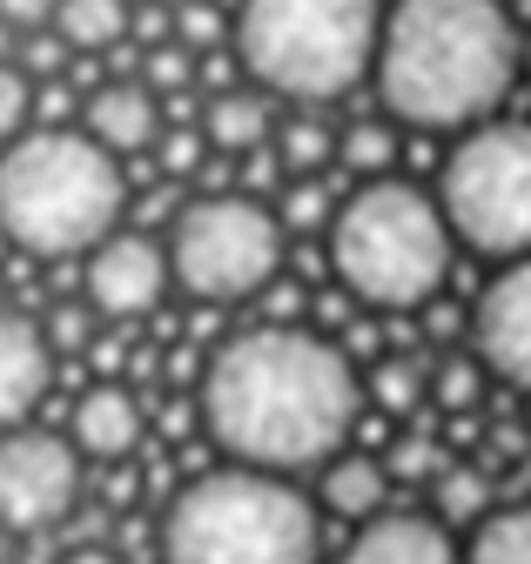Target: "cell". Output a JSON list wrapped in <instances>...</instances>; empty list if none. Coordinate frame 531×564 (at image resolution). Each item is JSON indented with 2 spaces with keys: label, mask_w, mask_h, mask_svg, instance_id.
Here are the masks:
<instances>
[{
  "label": "cell",
  "mask_w": 531,
  "mask_h": 564,
  "mask_svg": "<svg viewBox=\"0 0 531 564\" xmlns=\"http://www.w3.org/2000/svg\"><path fill=\"white\" fill-rule=\"evenodd\" d=\"M195 410H203L229 464L296 477L350 451L364 377L344 357V343H329L323 329L256 323V329H236L209 357Z\"/></svg>",
  "instance_id": "6da1fadb"
},
{
  "label": "cell",
  "mask_w": 531,
  "mask_h": 564,
  "mask_svg": "<svg viewBox=\"0 0 531 564\" xmlns=\"http://www.w3.org/2000/svg\"><path fill=\"white\" fill-rule=\"evenodd\" d=\"M524 75V34L505 0H397L377 34L370 88L397 128L472 134L498 121Z\"/></svg>",
  "instance_id": "7a4b0ae2"
},
{
  "label": "cell",
  "mask_w": 531,
  "mask_h": 564,
  "mask_svg": "<svg viewBox=\"0 0 531 564\" xmlns=\"http://www.w3.org/2000/svg\"><path fill=\"white\" fill-rule=\"evenodd\" d=\"M377 0H242L229 21V47L249 88L296 108L357 95L377 67Z\"/></svg>",
  "instance_id": "3957f363"
},
{
  "label": "cell",
  "mask_w": 531,
  "mask_h": 564,
  "mask_svg": "<svg viewBox=\"0 0 531 564\" xmlns=\"http://www.w3.org/2000/svg\"><path fill=\"white\" fill-rule=\"evenodd\" d=\"M323 511L296 477L270 470H203L162 511V564H316Z\"/></svg>",
  "instance_id": "277c9868"
},
{
  "label": "cell",
  "mask_w": 531,
  "mask_h": 564,
  "mask_svg": "<svg viewBox=\"0 0 531 564\" xmlns=\"http://www.w3.org/2000/svg\"><path fill=\"white\" fill-rule=\"evenodd\" d=\"M121 202V162L75 128H34L0 155V236L28 256H95Z\"/></svg>",
  "instance_id": "5b68a950"
},
{
  "label": "cell",
  "mask_w": 531,
  "mask_h": 564,
  "mask_svg": "<svg viewBox=\"0 0 531 564\" xmlns=\"http://www.w3.org/2000/svg\"><path fill=\"white\" fill-rule=\"evenodd\" d=\"M457 236L418 182H357L329 216V269L364 310H424L451 282Z\"/></svg>",
  "instance_id": "8992f818"
},
{
  "label": "cell",
  "mask_w": 531,
  "mask_h": 564,
  "mask_svg": "<svg viewBox=\"0 0 531 564\" xmlns=\"http://www.w3.org/2000/svg\"><path fill=\"white\" fill-rule=\"evenodd\" d=\"M431 195L457 249L491 262H524L531 256V121L498 115L472 134H457Z\"/></svg>",
  "instance_id": "52a82bcc"
},
{
  "label": "cell",
  "mask_w": 531,
  "mask_h": 564,
  "mask_svg": "<svg viewBox=\"0 0 531 564\" xmlns=\"http://www.w3.org/2000/svg\"><path fill=\"white\" fill-rule=\"evenodd\" d=\"M283 216L256 195H195L169 229V275L195 303H249L283 275Z\"/></svg>",
  "instance_id": "ba28073f"
},
{
  "label": "cell",
  "mask_w": 531,
  "mask_h": 564,
  "mask_svg": "<svg viewBox=\"0 0 531 564\" xmlns=\"http://www.w3.org/2000/svg\"><path fill=\"white\" fill-rule=\"evenodd\" d=\"M82 498V451L54 431L0 437V531H47Z\"/></svg>",
  "instance_id": "9c48e42d"
},
{
  "label": "cell",
  "mask_w": 531,
  "mask_h": 564,
  "mask_svg": "<svg viewBox=\"0 0 531 564\" xmlns=\"http://www.w3.org/2000/svg\"><path fill=\"white\" fill-rule=\"evenodd\" d=\"M169 242H155V236H142V229H115L95 256H88V269H82V290H88V310L95 316H108V323H136V316H149L162 296H169Z\"/></svg>",
  "instance_id": "30bf717a"
},
{
  "label": "cell",
  "mask_w": 531,
  "mask_h": 564,
  "mask_svg": "<svg viewBox=\"0 0 531 564\" xmlns=\"http://www.w3.org/2000/svg\"><path fill=\"white\" fill-rule=\"evenodd\" d=\"M472 357L485 364V377L531 397V256L505 262L472 303Z\"/></svg>",
  "instance_id": "8fae6325"
},
{
  "label": "cell",
  "mask_w": 531,
  "mask_h": 564,
  "mask_svg": "<svg viewBox=\"0 0 531 564\" xmlns=\"http://www.w3.org/2000/svg\"><path fill=\"white\" fill-rule=\"evenodd\" d=\"M337 564H464V544L437 511H383L350 531Z\"/></svg>",
  "instance_id": "7c38bea8"
},
{
  "label": "cell",
  "mask_w": 531,
  "mask_h": 564,
  "mask_svg": "<svg viewBox=\"0 0 531 564\" xmlns=\"http://www.w3.org/2000/svg\"><path fill=\"white\" fill-rule=\"evenodd\" d=\"M47 377H54L47 336H41L21 310L0 303V437H8L14 423L47 397Z\"/></svg>",
  "instance_id": "4fadbf2b"
},
{
  "label": "cell",
  "mask_w": 531,
  "mask_h": 564,
  "mask_svg": "<svg viewBox=\"0 0 531 564\" xmlns=\"http://www.w3.org/2000/svg\"><path fill=\"white\" fill-rule=\"evenodd\" d=\"M142 431H149V423H142V403H136V390H121V383H95V390H82V403H75L68 444H75L82 457L121 464V457H136Z\"/></svg>",
  "instance_id": "5bb4252c"
},
{
  "label": "cell",
  "mask_w": 531,
  "mask_h": 564,
  "mask_svg": "<svg viewBox=\"0 0 531 564\" xmlns=\"http://www.w3.org/2000/svg\"><path fill=\"white\" fill-rule=\"evenodd\" d=\"M88 141L108 155H136L162 141V101L149 95V82H108L88 95Z\"/></svg>",
  "instance_id": "9a60e30c"
},
{
  "label": "cell",
  "mask_w": 531,
  "mask_h": 564,
  "mask_svg": "<svg viewBox=\"0 0 531 564\" xmlns=\"http://www.w3.org/2000/svg\"><path fill=\"white\" fill-rule=\"evenodd\" d=\"M390 484L397 477L377 451H344L316 470V511L344 518V524H370V518L390 511Z\"/></svg>",
  "instance_id": "2e32d148"
},
{
  "label": "cell",
  "mask_w": 531,
  "mask_h": 564,
  "mask_svg": "<svg viewBox=\"0 0 531 564\" xmlns=\"http://www.w3.org/2000/svg\"><path fill=\"white\" fill-rule=\"evenodd\" d=\"M203 141L216 155H262L277 141V108L256 88H223L203 108Z\"/></svg>",
  "instance_id": "e0dca14e"
},
{
  "label": "cell",
  "mask_w": 531,
  "mask_h": 564,
  "mask_svg": "<svg viewBox=\"0 0 531 564\" xmlns=\"http://www.w3.org/2000/svg\"><path fill=\"white\" fill-rule=\"evenodd\" d=\"M337 134L344 128H329L316 108H296V115H283L277 121V141H270V155L283 162V175H310L316 182V169H329V162H337Z\"/></svg>",
  "instance_id": "ac0fdd59"
},
{
  "label": "cell",
  "mask_w": 531,
  "mask_h": 564,
  "mask_svg": "<svg viewBox=\"0 0 531 564\" xmlns=\"http://www.w3.org/2000/svg\"><path fill=\"white\" fill-rule=\"evenodd\" d=\"M128 28H136L128 0H61V14H54L61 47H82V54H108V47H121Z\"/></svg>",
  "instance_id": "d6986e66"
},
{
  "label": "cell",
  "mask_w": 531,
  "mask_h": 564,
  "mask_svg": "<svg viewBox=\"0 0 531 564\" xmlns=\"http://www.w3.org/2000/svg\"><path fill=\"white\" fill-rule=\"evenodd\" d=\"M464 564H531V505H498L464 538Z\"/></svg>",
  "instance_id": "ffe728a7"
},
{
  "label": "cell",
  "mask_w": 531,
  "mask_h": 564,
  "mask_svg": "<svg viewBox=\"0 0 531 564\" xmlns=\"http://www.w3.org/2000/svg\"><path fill=\"white\" fill-rule=\"evenodd\" d=\"M364 390L377 397L383 416H411V410L431 397V370H418L411 357H383V364L364 370Z\"/></svg>",
  "instance_id": "44dd1931"
},
{
  "label": "cell",
  "mask_w": 531,
  "mask_h": 564,
  "mask_svg": "<svg viewBox=\"0 0 531 564\" xmlns=\"http://www.w3.org/2000/svg\"><path fill=\"white\" fill-rule=\"evenodd\" d=\"M337 162L357 169L364 182H383L390 162H397V121H357L337 134Z\"/></svg>",
  "instance_id": "7402d4cb"
},
{
  "label": "cell",
  "mask_w": 531,
  "mask_h": 564,
  "mask_svg": "<svg viewBox=\"0 0 531 564\" xmlns=\"http://www.w3.org/2000/svg\"><path fill=\"white\" fill-rule=\"evenodd\" d=\"M437 518L444 524H485L491 518V484L478 470H444V484H437Z\"/></svg>",
  "instance_id": "603a6c76"
},
{
  "label": "cell",
  "mask_w": 531,
  "mask_h": 564,
  "mask_svg": "<svg viewBox=\"0 0 531 564\" xmlns=\"http://www.w3.org/2000/svg\"><path fill=\"white\" fill-rule=\"evenodd\" d=\"M478 390H485V364H478V357H444V364L431 370V397H437L444 410H472Z\"/></svg>",
  "instance_id": "cb8c5ba5"
},
{
  "label": "cell",
  "mask_w": 531,
  "mask_h": 564,
  "mask_svg": "<svg viewBox=\"0 0 531 564\" xmlns=\"http://www.w3.org/2000/svg\"><path fill=\"white\" fill-rule=\"evenodd\" d=\"M169 41L188 47V54H203V47H223V41H229V21H223L216 8H203V0H188V8H175Z\"/></svg>",
  "instance_id": "d4e9b609"
},
{
  "label": "cell",
  "mask_w": 531,
  "mask_h": 564,
  "mask_svg": "<svg viewBox=\"0 0 531 564\" xmlns=\"http://www.w3.org/2000/svg\"><path fill=\"white\" fill-rule=\"evenodd\" d=\"M28 115H34V82L21 75V67H0V141H21V128H28Z\"/></svg>",
  "instance_id": "484cf974"
},
{
  "label": "cell",
  "mask_w": 531,
  "mask_h": 564,
  "mask_svg": "<svg viewBox=\"0 0 531 564\" xmlns=\"http://www.w3.org/2000/svg\"><path fill=\"white\" fill-rule=\"evenodd\" d=\"M188 75H195V54H188V47H175V41H155V47H149V95H155V101H162V95H182Z\"/></svg>",
  "instance_id": "4316f807"
},
{
  "label": "cell",
  "mask_w": 531,
  "mask_h": 564,
  "mask_svg": "<svg viewBox=\"0 0 531 564\" xmlns=\"http://www.w3.org/2000/svg\"><path fill=\"white\" fill-rule=\"evenodd\" d=\"M337 208H329V195H323V182H290V195H283V236L290 229H316V223H329Z\"/></svg>",
  "instance_id": "83f0119b"
},
{
  "label": "cell",
  "mask_w": 531,
  "mask_h": 564,
  "mask_svg": "<svg viewBox=\"0 0 531 564\" xmlns=\"http://www.w3.org/2000/svg\"><path fill=\"white\" fill-rule=\"evenodd\" d=\"M203 149H209L203 128H175V134H162V169H169V175H188Z\"/></svg>",
  "instance_id": "f1b7e54d"
},
{
  "label": "cell",
  "mask_w": 531,
  "mask_h": 564,
  "mask_svg": "<svg viewBox=\"0 0 531 564\" xmlns=\"http://www.w3.org/2000/svg\"><path fill=\"white\" fill-rule=\"evenodd\" d=\"M61 0H0V21L8 28H54Z\"/></svg>",
  "instance_id": "f546056e"
},
{
  "label": "cell",
  "mask_w": 531,
  "mask_h": 564,
  "mask_svg": "<svg viewBox=\"0 0 531 564\" xmlns=\"http://www.w3.org/2000/svg\"><path fill=\"white\" fill-rule=\"evenodd\" d=\"M61 61H68V54H61V34H34V41H28V67H21V75H54Z\"/></svg>",
  "instance_id": "4dcf8cb0"
},
{
  "label": "cell",
  "mask_w": 531,
  "mask_h": 564,
  "mask_svg": "<svg viewBox=\"0 0 531 564\" xmlns=\"http://www.w3.org/2000/svg\"><path fill=\"white\" fill-rule=\"evenodd\" d=\"M47 329H54V343H61V349H82V343H88V316H82V310H54V323H47Z\"/></svg>",
  "instance_id": "1f68e13d"
},
{
  "label": "cell",
  "mask_w": 531,
  "mask_h": 564,
  "mask_svg": "<svg viewBox=\"0 0 531 564\" xmlns=\"http://www.w3.org/2000/svg\"><path fill=\"white\" fill-rule=\"evenodd\" d=\"M61 564H115V551H101V544H82V551H68Z\"/></svg>",
  "instance_id": "d6a6232c"
},
{
  "label": "cell",
  "mask_w": 531,
  "mask_h": 564,
  "mask_svg": "<svg viewBox=\"0 0 531 564\" xmlns=\"http://www.w3.org/2000/svg\"><path fill=\"white\" fill-rule=\"evenodd\" d=\"M14 557V531H0V564H8Z\"/></svg>",
  "instance_id": "836d02e7"
},
{
  "label": "cell",
  "mask_w": 531,
  "mask_h": 564,
  "mask_svg": "<svg viewBox=\"0 0 531 564\" xmlns=\"http://www.w3.org/2000/svg\"><path fill=\"white\" fill-rule=\"evenodd\" d=\"M524 82H531V41H524Z\"/></svg>",
  "instance_id": "e575fe53"
}]
</instances>
